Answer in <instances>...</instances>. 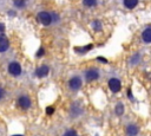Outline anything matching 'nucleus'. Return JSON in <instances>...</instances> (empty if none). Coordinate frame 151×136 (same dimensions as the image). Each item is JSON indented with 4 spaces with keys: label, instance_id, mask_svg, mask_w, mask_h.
Listing matches in <instances>:
<instances>
[{
    "label": "nucleus",
    "instance_id": "obj_25",
    "mask_svg": "<svg viewBox=\"0 0 151 136\" xmlns=\"http://www.w3.org/2000/svg\"><path fill=\"white\" fill-rule=\"evenodd\" d=\"M13 136H22V135H13Z\"/></svg>",
    "mask_w": 151,
    "mask_h": 136
},
{
    "label": "nucleus",
    "instance_id": "obj_3",
    "mask_svg": "<svg viewBox=\"0 0 151 136\" xmlns=\"http://www.w3.org/2000/svg\"><path fill=\"white\" fill-rule=\"evenodd\" d=\"M67 85H68V89H70L71 91L77 92L78 90H80V88H81V85H83V80H81V78H80L79 76H73V77L70 78Z\"/></svg>",
    "mask_w": 151,
    "mask_h": 136
},
{
    "label": "nucleus",
    "instance_id": "obj_12",
    "mask_svg": "<svg viewBox=\"0 0 151 136\" xmlns=\"http://www.w3.org/2000/svg\"><path fill=\"white\" fill-rule=\"evenodd\" d=\"M83 112V109L80 108V105L79 104H73L72 105V108H71V114H72V116H79L80 114Z\"/></svg>",
    "mask_w": 151,
    "mask_h": 136
},
{
    "label": "nucleus",
    "instance_id": "obj_23",
    "mask_svg": "<svg viewBox=\"0 0 151 136\" xmlns=\"http://www.w3.org/2000/svg\"><path fill=\"white\" fill-rule=\"evenodd\" d=\"M4 31H5V24L0 22V33H4Z\"/></svg>",
    "mask_w": 151,
    "mask_h": 136
},
{
    "label": "nucleus",
    "instance_id": "obj_4",
    "mask_svg": "<svg viewBox=\"0 0 151 136\" xmlns=\"http://www.w3.org/2000/svg\"><path fill=\"white\" fill-rule=\"evenodd\" d=\"M100 73H99V70L98 69H88L84 72V77H85V80L87 83H91V82H94L99 78Z\"/></svg>",
    "mask_w": 151,
    "mask_h": 136
},
{
    "label": "nucleus",
    "instance_id": "obj_11",
    "mask_svg": "<svg viewBox=\"0 0 151 136\" xmlns=\"http://www.w3.org/2000/svg\"><path fill=\"white\" fill-rule=\"evenodd\" d=\"M92 48V44H88L87 46H83V47H74V52H77L78 54H85L86 52H88Z\"/></svg>",
    "mask_w": 151,
    "mask_h": 136
},
{
    "label": "nucleus",
    "instance_id": "obj_14",
    "mask_svg": "<svg viewBox=\"0 0 151 136\" xmlns=\"http://www.w3.org/2000/svg\"><path fill=\"white\" fill-rule=\"evenodd\" d=\"M26 4H27L26 0H13V5H14V7L20 8V9L25 8V7H26Z\"/></svg>",
    "mask_w": 151,
    "mask_h": 136
},
{
    "label": "nucleus",
    "instance_id": "obj_19",
    "mask_svg": "<svg viewBox=\"0 0 151 136\" xmlns=\"http://www.w3.org/2000/svg\"><path fill=\"white\" fill-rule=\"evenodd\" d=\"M5 97H6V90L0 85V102H1V101H4V99H5Z\"/></svg>",
    "mask_w": 151,
    "mask_h": 136
},
{
    "label": "nucleus",
    "instance_id": "obj_8",
    "mask_svg": "<svg viewBox=\"0 0 151 136\" xmlns=\"http://www.w3.org/2000/svg\"><path fill=\"white\" fill-rule=\"evenodd\" d=\"M48 72H50V67H48L47 65H41V66L37 67L35 71H34V73H35V76H37L38 78H44V77H46V76L48 75Z\"/></svg>",
    "mask_w": 151,
    "mask_h": 136
},
{
    "label": "nucleus",
    "instance_id": "obj_17",
    "mask_svg": "<svg viewBox=\"0 0 151 136\" xmlns=\"http://www.w3.org/2000/svg\"><path fill=\"white\" fill-rule=\"evenodd\" d=\"M92 28H93L94 31L99 32V31H101L103 25H101V22H100L99 20H94V21H92Z\"/></svg>",
    "mask_w": 151,
    "mask_h": 136
},
{
    "label": "nucleus",
    "instance_id": "obj_9",
    "mask_svg": "<svg viewBox=\"0 0 151 136\" xmlns=\"http://www.w3.org/2000/svg\"><path fill=\"white\" fill-rule=\"evenodd\" d=\"M9 47V40L8 38L4 34V33H0V53L2 52H6Z\"/></svg>",
    "mask_w": 151,
    "mask_h": 136
},
{
    "label": "nucleus",
    "instance_id": "obj_5",
    "mask_svg": "<svg viewBox=\"0 0 151 136\" xmlns=\"http://www.w3.org/2000/svg\"><path fill=\"white\" fill-rule=\"evenodd\" d=\"M7 71L11 76L13 77H18L21 75V65L18 61H11L7 66Z\"/></svg>",
    "mask_w": 151,
    "mask_h": 136
},
{
    "label": "nucleus",
    "instance_id": "obj_20",
    "mask_svg": "<svg viewBox=\"0 0 151 136\" xmlns=\"http://www.w3.org/2000/svg\"><path fill=\"white\" fill-rule=\"evenodd\" d=\"M138 61H139V54H134V56L131 58V64L136 65Z\"/></svg>",
    "mask_w": 151,
    "mask_h": 136
},
{
    "label": "nucleus",
    "instance_id": "obj_24",
    "mask_svg": "<svg viewBox=\"0 0 151 136\" xmlns=\"http://www.w3.org/2000/svg\"><path fill=\"white\" fill-rule=\"evenodd\" d=\"M98 60H100V61H104V63H107V60H106L105 58H103V57H98Z\"/></svg>",
    "mask_w": 151,
    "mask_h": 136
},
{
    "label": "nucleus",
    "instance_id": "obj_18",
    "mask_svg": "<svg viewBox=\"0 0 151 136\" xmlns=\"http://www.w3.org/2000/svg\"><path fill=\"white\" fill-rule=\"evenodd\" d=\"M63 136H78V132H77V130H74V129H67V130L63 134Z\"/></svg>",
    "mask_w": 151,
    "mask_h": 136
},
{
    "label": "nucleus",
    "instance_id": "obj_1",
    "mask_svg": "<svg viewBox=\"0 0 151 136\" xmlns=\"http://www.w3.org/2000/svg\"><path fill=\"white\" fill-rule=\"evenodd\" d=\"M37 19L39 20L40 24H42L44 26H51L54 21H55V14L50 13L47 11H41L37 14Z\"/></svg>",
    "mask_w": 151,
    "mask_h": 136
},
{
    "label": "nucleus",
    "instance_id": "obj_13",
    "mask_svg": "<svg viewBox=\"0 0 151 136\" xmlns=\"http://www.w3.org/2000/svg\"><path fill=\"white\" fill-rule=\"evenodd\" d=\"M123 4H124V6H125L126 8L132 9V8H134V7L138 5V0H124Z\"/></svg>",
    "mask_w": 151,
    "mask_h": 136
},
{
    "label": "nucleus",
    "instance_id": "obj_22",
    "mask_svg": "<svg viewBox=\"0 0 151 136\" xmlns=\"http://www.w3.org/2000/svg\"><path fill=\"white\" fill-rule=\"evenodd\" d=\"M53 111H54V108H53V106H47V108H46V114L52 115V114H53Z\"/></svg>",
    "mask_w": 151,
    "mask_h": 136
},
{
    "label": "nucleus",
    "instance_id": "obj_10",
    "mask_svg": "<svg viewBox=\"0 0 151 136\" xmlns=\"http://www.w3.org/2000/svg\"><path fill=\"white\" fill-rule=\"evenodd\" d=\"M142 40L145 44H150L151 43V27L150 26L145 27V30L142 32Z\"/></svg>",
    "mask_w": 151,
    "mask_h": 136
},
{
    "label": "nucleus",
    "instance_id": "obj_16",
    "mask_svg": "<svg viewBox=\"0 0 151 136\" xmlns=\"http://www.w3.org/2000/svg\"><path fill=\"white\" fill-rule=\"evenodd\" d=\"M114 112H116L117 116L123 115V112H124V105H123V103H118V104L116 105V108H114Z\"/></svg>",
    "mask_w": 151,
    "mask_h": 136
},
{
    "label": "nucleus",
    "instance_id": "obj_15",
    "mask_svg": "<svg viewBox=\"0 0 151 136\" xmlns=\"http://www.w3.org/2000/svg\"><path fill=\"white\" fill-rule=\"evenodd\" d=\"M98 0H83V5L87 8H92L94 6H97Z\"/></svg>",
    "mask_w": 151,
    "mask_h": 136
},
{
    "label": "nucleus",
    "instance_id": "obj_7",
    "mask_svg": "<svg viewBox=\"0 0 151 136\" xmlns=\"http://www.w3.org/2000/svg\"><path fill=\"white\" fill-rule=\"evenodd\" d=\"M125 132H126L127 136H137L139 134V127L134 123H130L125 128Z\"/></svg>",
    "mask_w": 151,
    "mask_h": 136
},
{
    "label": "nucleus",
    "instance_id": "obj_21",
    "mask_svg": "<svg viewBox=\"0 0 151 136\" xmlns=\"http://www.w3.org/2000/svg\"><path fill=\"white\" fill-rule=\"evenodd\" d=\"M44 54H45V50H44V47H40V48L37 51V54H35V56H37V57H42Z\"/></svg>",
    "mask_w": 151,
    "mask_h": 136
},
{
    "label": "nucleus",
    "instance_id": "obj_6",
    "mask_svg": "<svg viewBox=\"0 0 151 136\" xmlns=\"http://www.w3.org/2000/svg\"><path fill=\"white\" fill-rule=\"evenodd\" d=\"M109 89H110L113 93L119 92L120 89H122V82H120L118 78H116V77L109 79Z\"/></svg>",
    "mask_w": 151,
    "mask_h": 136
},
{
    "label": "nucleus",
    "instance_id": "obj_2",
    "mask_svg": "<svg viewBox=\"0 0 151 136\" xmlns=\"http://www.w3.org/2000/svg\"><path fill=\"white\" fill-rule=\"evenodd\" d=\"M17 105L22 110H28L31 108V105H32V101H31L29 96L22 93L17 98Z\"/></svg>",
    "mask_w": 151,
    "mask_h": 136
}]
</instances>
